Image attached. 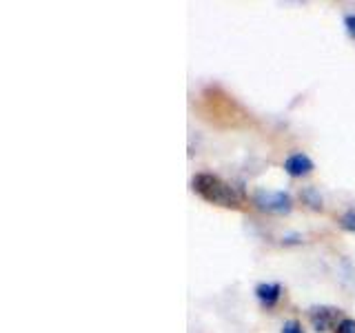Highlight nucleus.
I'll return each instance as SVG.
<instances>
[{
  "mask_svg": "<svg viewBox=\"0 0 355 333\" xmlns=\"http://www.w3.org/2000/svg\"><path fill=\"white\" fill-rule=\"evenodd\" d=\"M191 187L200 198L207 200L211 205H220V207H238L240 205L236 189L214 173H196L191 180Z\"/></svg>",
  "mask_w": 355,
  "mask_h": 333,
  "instance_id": "nucleus-1",
  "label": "nucleus"
},
{
  "mask_svg": "<svg viewBox=\"0 0 355 333\" xmlns=\"http://www.w3.org/2000/svg\"><path fill=\"white\" fill-rule=\"evenodd\" d=\"M253 205L260 211H266V214H275L282 216L288 214L293 209V198L286 191H271V189H258L253 194Z\"/></svg>",
  "mask_w": 355,
  "mask_h": 333,
  "instance_id": "nucleus-2",
  "label": "nucleus"
},
{
  "mask_svg": "<svg viewBox=\"0 0 355 333\" xmlns=\"http://www.w3.org/2000/svg\"><path fill=\"white\" fill-rule=\"evenodd\" d=\"M338 316H340V309H333V307H311L309 309V320L315 331H329L331 327H338L336 325Z\"/></svg>",
  "mask_w": 355,
  "mask_h": 333,
  "instance_id": "nucleus-3",
  "label": "nucleus"
},
{
  "mask_svg": "<svg viewBox=\"0 0 355 333\" xmlns=\"http://www.w3.org/2000/svg\"><path fill=\"white\" fill-rule=\"evenodd\" d=\"M284 171L291 176V178H302L306 173L313 171V160L309 158L306 153L297 151V153H291L288 158L284 160Z\"/></svg>",
  "mask_w": 355,
  "mask_h": 333,
  "instance_id": "nucleus-4",
  "label": "nucleus"
},
{
  "mask_svg": "<svg viewBox=\"0 0 355 333\" xmlns=\"http://www.w3.org/2000/svg\"><path fill=\"white\" fill-rule=\"evenodd\" d=\"M280 296H282V287L277 282H262L255 287V298L260 300V305L271 309L280 302Z\"/></svg>",
  "mask_w": 355,
  "mask_h": 333,
  "instance_id": "nucleus-5",
  "label": "nucleus"
},
{
  "mask_svg": "<svg viewBox=\"0 0 355 333\" xmlns=\"http://www.w3.org/2000/svg\"><path fill=\"white\" fill-rule=\"evenodd\" d=\"M302 200L311 207V209H322V196L315 191L313 187H306L302 191Z\"/></svg>",
  "mask_w": 355,
  "mask_h": 333,
  "instance_id": "nucleus-6",
  "label": "nucleus"
},
{
  "mask_svg": "<svg viewBox=\"0 0 355 333\" xmlns=\"http://www.w3.org/2000/svg\"><path fill=\"white\" fill-rule=\"evenodd\" d=\"M340 227L349 233H355V209L344 211V214L340 216Z\"/></svg>",
  "mask_w": 355,
  "mask_h": 333,
  "instance_id": "nucleus-7",
  "label": "nucleus"
},
{
  "mask_svg": "<svg viewBox=\"0 0 355 333\" xmlns=\"http://www.w3.org/2000/svg\"><path fill=\"white\" fill-rule=\"evenodd\" d=\"M336 333H355V320H351V318L340 320L336 327Z\"/></svg>",
  "mask_w": 355,
  "mask_h": 333,
  "instance_id": "nucleus-8",
  "label": "nucleus"
},
{
  "mask_svg": "<svg viewBox=\"0 0 355 333\" xmlns=\"http://www.w3.org/2000/svg\"><path fill=\"white\" fill-rule=\"evenodd\" d=\"M282 333H304V329L297 320H286L282 325Z\"/></svg>",
  "mask_w": 355,
  "mask_h": 333,
  "instance_id": "nucleus-9",
  "label": "nucleus"
},
{
  "mask_svg": "<svg viewBox=\"0 0 355 333\" xmlns=\"http://www.w3.org/2000/svg\"><path fill=\"white\" fill-rule=\"evenodd\" d=\"M344 27H347L349 36L355 38V14H349L347 18H344Z\"/></svg>",
  "mask_w": 355,
  "mask_h": 333,
  "instance_id": "nucleus-10",
  "label": "nucleus"
},
{
  "mask_svg": "<svg viewBox=\"0 0 355 333\" xmlns=\"http://www.w3.org/2000/svg\"><path fill=\"white\" fill-rule=\"evenodd\" d=\"M295 242H302L300 236H293V238H282V244H295Z\"/></svg>",
  "mask_w": 355,
  "mask_h": 333,
  "instance_id": "nucleus-11",
  "label": "nucleus"
}]
</instances>
